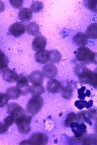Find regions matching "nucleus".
Listing matches in <instances>:
<instances>
[{"label": "nucleus", "instance_id": "nucleus-13", "mask_svg": "<svg viewBox=\"0 0 97 145\" xmlns=\"http://www.w3.org/2000/svg\"><path fill=\"white\" fill-rule=\"evenodd\" d=\"M35 59L40 63H46L49 61V52L46 50L38 51L35 54Z\"/></svg>", "mask_w": 97, "mask_h": 145}, {"label": "nucleus", "instance_id": "nucleus-34", "mask_svg": "<svg viewBox=\"0 0 97 145\" xmlns=\"http://www.w3.org/2000/svg\"><path fill=\"white\" fill-rule=\"evenodd\" d=\"M91 85L94 87H97V68L93 72V80Z\"/></svg>", "mask_w": 97, "mask_h": 145}, {"label": "nucleus", "instance_id": "nucleus-23", "mask_svg": "<svg viewBox=\"0 0 97 145\" xmlns=\"http://www.w3.org/2000/svg\"><path fill=\"white\" fill-rule=\"evenodd\" d=\"M6 93L8 95L9 97L12 99H18L21 94L17 88L14 87L8 88L7 90Z\"/></svg>", "mask_w": 97, "mask_h": 145}, {"label": "nucleus", "instance_id": "nucleus-29", "mask_svg": "<svg viewBox=\"0 0 97 145\" xmlns=\"http://www.w3.org/2000/svg\"><path fill=\"white\" fill-rule=\"evenodd\" d=\"M31 10L33 12H38L43 8V4L42 2L36 1L33 2V3L31 4Z\"/></svg>", "mask_w": 97, "mask_h": 145}, {"label": "nucleus", "instance_id": "nucleus-7", "mask_svg": "<svg viewBox=\"0 0 97 145\" xmlns=\"http://www.w3.org/2000/svg\"><path fill=\"white\" fill-rule=\"evenodd\" d=\"M26 27L25 25L20 22L14 23L10 26L9 31L12 35L15 37H19L25 33Z\"/></svg>", "mask_w": 97, "mask_h": 145}, {"label": "nucleus", "instance_id": "nucleus-37", "mask_svg": "<svg viewBox=\"0 0 97 145\" xmlns=\"http://www.w3.org/2000/svg\"><path fill=\"white\" fill-rule=\"evenodd\" d=\"M94 130L95 131V132L97 133V121L96 122L95 126H94Z\"/></svg>", "mask_w": 97, "mask_h": 145}, {"label": "nucleus", "instance_id": "nucleus-4", "mask_svg": "<svg viewBox=\"0 0 97 145\" xmlns=\"http://www.w3.org/2000/svg\"><path fill=\"white\" fill-rule=\"evenodd\" d=\"M43 105L44 101L42 97L40 96H33L27 104V111L30 114H37L41 109Z\"/></svg>", "mask_w": 97, "mask_h": 145}, {"label": "nucleus", "instance_id": "nucleus-14", "mask_svg": "<svg viewBox=\"0 0 97 145\" xmlns=\"http://www.w3.org/2000/svg\"><path fill=\"white\" fill-rule=\"evenodd\" d=\"M3 77L5 81L11 83L17 81L18 76L17 72L9 69H7L3 71Z\"/></svg>", "mask_w": 97, "mask_h": 145}, {"label": "nucleus", "instance_id": "nucleus-12", "mask_svg": "<svg viewBox=\"0 0 97 145\" xmlns=\"http://www.w3.org/2000/svg\"><path fill=\"white\" fill-rule=\"evenodd\" d=\"M43 72L46 78H52L56 76L58 72V70L54 65L48 64L46 65L43 67Z\"/></svg>", "mask_w": 97, "mask_h": 145}, {"label": "nucleus", "instance_id": "nucleus-30", "mask_svg": "<svg viewBox=\"0 0 97 145\" xmlns=\"http://www.w3.org/2000/svg\"><path fill=\"white\" fill-rule=\"evenodd\" d=\"M76 119V115L74 113H71L68 114L66 118L65 124L67 127H69L71 124L72 123L73 120H75Z\"/></svg>", "mask_w": 97, "mask_h": 145}, {"label": "nucleus", "instance_id": "nucleus-36", "mask_svg": "<svg viewBox=\"0 0 97 145\" xmlns=\"http://www.w3.org/2000/svg\"><path fill=\"white\" fill-rule=\"evenodd\" d=\"M94 63L97 64V53H95V57H94Z\"/></svg>", "mask_w": 97, "mask_h": 145}, {"label": "nucleus", "instance_id": "nucleus-33", "mask_svg": "<svg viewBox=\"0 0 97 145\" xmlns=\"http://www.w3.org/2000/svg\"><path fill=\"white\" fill-rule=\"evenodd\" d=\"M11 4L14 7L18 8H21L23 5V1H10Z\"/></svg>", "mask_w": 97, "mask_h": 145}, {"label": "nucleus", "instance_id": "nucleus-2", "mask_svg": "<svg viewBox=\"0 0 97 145\" xmlns=\"http://www.w3.org/2000/svg\"><path fill=\"white\" fill-rule=\"evenodd\" d=\"M15 119L18 130L21 134H27L30 132V123L31 120L30 116H27L24 113L17 116Z\"/></svg>", "mask_w": 97, "mask_h": 145}, {"label": "nucleus", "instance_id": "nucleus-3", "mask_svg": "<svg viewBox=\"0 0 97 145\" xmlns=\"http://www.w3.org/2000/svg\"><path fill=\"white\" fill-rule=\"evenodd\" d=\"M95 54L88 48L82 47L77 50L76 58L78 61L85 63H94Z\"/></svg>", "mask_w": 97, "mask_h": 145}, {"label": "nucleus", "instance_id": "nucleus-22", "mask_svg": "<svg viewBox=\"0 0 97 145\" xmlns=\"http://www.w3.org/2000/svg\"><path fill=\"white\" fill-rule=\"evenodd\" d=\"M49 61L52 63H58L61 59V54L59 51L56 50H52L48 51Z\"/></svg>", "mask_w": 97, "mask_h": 145}, {"label": "nucleus", "instance_id": "nucleus-11", "mask_svg": "<svg viewBox=\"0 0 97 145\" xmlns=\"http://www.w3.org/2000/svg\"><path fill=\"white\" fill-rule=\"evenodd\" d=\"M28 79L33 84H42L44 82V75L39 71H33L28 76Z\"/></svg>", "mask_w": 97, "mask_h": 145}, {"label": "nucleus", "instance_id": "nucleus-9", "mask_svg": "<svg viewBox=\"0 0 97 145\" xmlns=\"http://www.w3.org/2000/svg\"><path fill=\"white\" fill-rule=\"evenodd\" d=\"M46 45V38L44 36L39 35L33 40L32 47L35 51H40L44 50Z\"/></svg>", "mask_w": 97, "mask_h": 145}, {"label": "nucleus", "instance_id": "nucleus-1", "mask_svg": "<svg viewBox=\"0 0 97 145\" xmlns=\"http://www.w3.org/2000/svg\"><path fill=\"white\" fill-rule=\"evenodd\" d=\"M74 71L81 82L91 85L93 80V72L83 64H77Z\"/></svg>", "mask_w": 97, "mask_h": 145}, {"label": "nucleus", "instance_id": "nucleus-17", "mask_svg": "<svg viewBox=\"0 0 97 145\" xmlns=\"http://www.w3.org/2000/svg\"><path fill=\"white\" fill-rule=\"evenodd\" d=\"M88 41L87 36L85 33H79L74 38V41L76 45L78 46H84L87 44Z\"/></svg>", "mask_w": 97, "mask_h": 145}, {"label": "nucleus", "instance_id": "nucleus-8", "mask_svg": "<svg viewBox=\"0 0 97 145\" xmlns=\"http://www.w3.org/2000/svg\"><path fill=\"white\" fill-rule=\"evenodd\" d=\"M72 132L77 138L84 135L87 132V126L84 123L80 124L77 122H72L70 125Z\"/></svg>", "mask_w": 97, "mask_h": 145}, {"label": "nucleus", "instance_id": "nucleus-15", "mask_svg": "<svg viewBox=\"0 0 97 145\" xmlns=\"http://www.w3.org/2000/svg\"><path fill=\"white\" fill-rule=\"evenodd\" d=\"M62 88L61 83L57 79H53L50 80L47 84L48 91L52 93H57L59 92Z\"/></svg>", "mask_w": 97, "mask_h": 145}, {"label": "nucleus", "instance_id": "nucleus-21", "mask_svg": "<svg viewBox=\"0 0 97 145\" xmlns=\"http://www.w3.org/2000/svg\"><path fill=\"white\" fill-rule=\"evenodd\" d=\"M87 33L91 39H97V23H93L87 28Z\"/></svg>", "mask_w": 97, "mask_h": 145}, {"label": "nucleus", "instance_id": "nucleus-24", "mask_svg": "<svg viewBox=\"0 0 97 145\" xmlns=\"http://www.w3.org/2000/svg\"><path fill=\"white\" fill-rule=\"evenodd\" d=\"M83 143L84 145H97V135L91 134L84 139Z\"/></svg>", "mask_w": 97, "mask_h": 145}, {"label": "nucleus", "instance_id": "nucleus-5", "mask_svg": "<svg viewBox=\"0 0 97 145\" xmlns=\"http://www.w3.org/2000/svg\"><path fill=\"white\" fill-rule=\"evenodd\" d=\"M48 137L44 134L36 133L31 135L28 140H25L20 145H46L48 143Z\"/></svg>", "mask_w": 97, "mask_h": 145}, {"label": "nucleus", "instance_id": "nucleus-18", "mask_svg": "<svg viewBox=\"0 0 97 145\" xmlns=\"http://www.w3.org/2000/svg\"><path fill=\"white\" fill-rule=\"evenodd\" d=\"M30 92L33 96H40L44 92V86L42 84H33L30 87Z\"/></svg>", "mask_w": 97, "mask_h": 145}, {"label": "nucleus", "instance_id": "nucleus-10", "mask_svg": "<svg viewBox=\"0 0 97 145\" xmlns=\"http://www.w3.org/2000/svg\"><path fill=\"white\" fill-rule=\"evenodd\" d=\"M7 112L10 115L13 116L15 118L20 114L25 113L21 106L15 103H11L9 105L7 108Z\"/></svg>", "mask_w": 97, "mask_h": 145}, {"label": "nucleus", "instance_id": "nucleus-6", "mask_svg": "<svg viewBox=\"0 0 97 145\" xmlns=\"http://www.w3.org/2000/svg\"><path fill=\"white\" fill-rule=\"evenodd\" d=\"M16 88L20 91V94L26 95L30 91V85L28 83V79L22 74H20L17 80Z\"/></svg>", "mask_w": 97, "mask_h": 145}, {"label": "nucleus", "instance_id": "nucleus-32", "mask_svg": "<svg viewBox=\"0 0 97 145\" xmlns=\"http://www.w3.org/2000/svg\"><path fill=\"white\" fill-rule=\"evenodd\" d=\"M14 120H15V118L13 116H9L5 119L4 122L6 125L9 127L13 124Z\"/></svg>", "mask_w": 97, "mask_h": 145}, {"label": "nucleus", "instance_id": "nucleus-16", "mask_svg": "<svg viewBox=\"0 0 97 145\" xmlns=\"http://www.w3.org/2000/svg\"><path fill=\"white\" fill-rule=\"evenodd\" d=\"M33 17L31 9L24 8L20 10L18 13V18L22 22H29Z\"/></svg>", "mask_w": 97, "mask_h": 145}, {"label": "nucleus", "instance_id": "nucleus-25", "mask_svg": "<svg viewBox=\"0 0 97 145\" xmlns=\"http://www.w3.org/2000/svg\"><path fill=\"white\" fill-rule=\"evenodd\" d=\"M1 55V71H5V70L7 69L8 64V59L5 56L4 53L1 51L0 52Z\"/></svg>", "mask_w": 97, "mask_h": 145}, {"label": "nucleus", "instance_id": "nucleus-20", "mask_svg": "<svg viewBox=\"0 0 97 145\" xmlns=\"http://www.w3.org/2000/svg\"><path fill=\"white\" fill-rule=\"evenodd\" d=\"M93 101L92 100L89 101V102H87L86 101L78 100L74 103L75 106L80 110L82 109L84 107H86L87 109L90 108L93 106Z\"/></svg>", "mask_w": 97, "mask_h": 145}, {"label": "nucleus", "instance_id": "nucleus-28", "mask_svg": "<svg viewBox=\"0 0 97 145\" xmlns=\"http://www.w3.org/2000/svg\"><path fill=\"white\" fill-rule=\"evenodd\" d=\"M85 5L87 8L94 12H97V1H86Z\"/></svg>", "mask_w": 97, "mask_h": 145}, {"label": "nucleus", "instance_id": "nucleus-31", "mask_svg": "<svg viewBox=\"0 0 97 145\" xmlns=\"http://www.w3.org/2000/svg\"><path fill=\"white\" fill-rule=\"evenodd\" d=\"M9 97L7 93H1L0 95V99H1V107H3L7 105V103L8 102Z\"/></svg>", "mask_w": 97, "mask_h": 145}, {"label": "nucleus", "instance_id": "nucleus-35", "mask_svg": "<svg viewBox=\"0 0 97 145\" xmlns=\"http://www.w3.org/2000/svg\"><path fill=\"white\" fill-rule=\"evenodd\" d=\"M8 126L6 125L5 124H1V134H3V133L6 132L8 129Z\"/></svg>", "mask_w": 97, "mask_h": 145}, {"label": "nucleus", "instance_id": "nucleus-26", "mask_svg": "<svg viewBox=\"0 0 97 145\" xmlns=\"http://www.w3.org/2000/svg\"><path fill=\"white\" fill-rule=\"evenodd\" d=\"M86 88L85 86H83L81 88L78 89V98L81 100H84L85 99L86 96L89 97L90 95V91L87 90L85 93Z\"/></svg>", "mask_w": 97, "mask_h": 145}, {"label": "nucleus", "instance_id": "nucleus-27", "mask_svg": "<svg viewBox=\"0 0 97 145\" xmlns=\"http://www.w3.org/2000/svg\"><path fill=\"white\" fill-rule=\"evenodd\" d=\"M72 89L71 86L68 85L63 89L62 95L65 99H69L71 98L72 94Z\"/></svg>", "mask_w": 97, "mask_h": 145}, {"label": "nucleus", "instance_id": "nucleus-19", "mask_svg": "<svg viewBox=\"0 0 97 145\" xmlns=\"http://www.w3.org/2000/svg\"><path fill=\"white\" fill-rule=\"evenodd\" d=\"M39 26L37 23L33 22L29 23L27 26V32L31 35H36L39 33Z\"/></svg>", "mask_w": 97, "mask_h": 145}]
</instances>
